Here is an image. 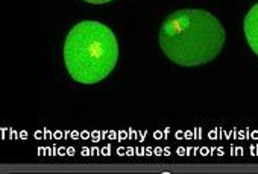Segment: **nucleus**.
Segmentation results:
<instances>
[{
  "label": "nucleus",
  "mask_w": 258,
  "mask_h": 174,
  "mask_svg": "<svg viewBox=\"0 0 258 174\" xmlns=\"http://www.w3.org/2000/svg\"><path fill=\"white\" fill-rule=\"evenodd\" d=\"M222 23L204 10L172 13L160 29V46L176 65L198 67L217 58L225 46Z\"/></svg>",
  "instance_id": "f257e3e1"
},
{
  "label": "nucleus",
  "mask_w": 258,
  "mask_h": 174,
  "mask_svg": "<svg viewBox=\"0 0 258 174\" xmlns=\"http://www.w3.org/2000/svg\"><path fill=\"white\" fill-rule=\"evenodd\" d=\"M62 55L73 80L82 85H94L115 68L118 43L114 32L103 23L84 20L67 34Z\"/></svg>",
  "instance_id": "f03ea898"
},
{
  "label": "nucleus",
  "mask_w": 258,
  "mask_h": 174,
  "mask_svg": "<svg viewBox=\"0 0 258 174\" xmlns=\"http://www.w3.org/2000/svg\"><path fill=\"white\" fill-rule=\"evenodd\" d=\"M244 37L252 49V52L258 56V4L253 5L244 17Z\"/></svg>",
  "instance_id": "7ed1b4c3"
},
{
  "label": "nucleus",
  "mask_w": 258,
  "mask_h": 174,
  "mask_svg": "<svg viewBox=\"0 0 258 174\" xmlns=\"http://www.w3.org/2000/svg\"><path fill=\"white\" fill-rule=\"evenodd\" d=\"M87 4H91V5H102V4H108V2H112V0H84Z\"/></svg>",
  "instance_id": "20e7f679"
}]
</instances>
